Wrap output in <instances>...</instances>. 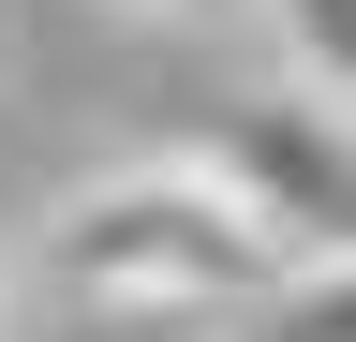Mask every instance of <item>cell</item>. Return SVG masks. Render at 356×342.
<instances>
[{"label":"cell","instance_id":"2","mask_svg":"<svg viewBox=\"0 0 356 342\" xmlns=\"http://www.w3.org/2000/svg\"><path fill=\"white\" fill-rule=\"evenodd\" d=\"M208 164L252 194V224L282 238L297 268H341V253H356V104L341 90H282V104L222 119Z\"/></svg>","mask_w":356,"mask_h":342},{"label":"cell","instance_id":"5","mask_svg":"<svg viewBox=\"0 0 356 342\" xmlns=\"http://www.w3.org/2000/svg\"><path fill=\"white\" fill-rule=\"evenodd\" d=\"M119 15H149V30H222V15H252V0H119Z\"/></svg>","mask_w":356,"mask_h":342},{"label":"cell","instance_id":"4","mask_svg":"<svg viewBox=\"0 0 356 342\" xmlns=\"http://www.w3.org/2000/svg\"><path fill=\"white\" fill-rule=\"evenodd\" d=\"M267 342H356V253H341V268L267 283Z\"/></svg>","mask_w":356,"mask_h":342},{"label":"cell","instance_id":"3","mask_svg":"<svg viewBox=\"0 0 356 342\" xmlns=\"http://www.w3.org/2000/svg\"><path fill=\"white\" fill-rule=\"evenodd\" d=\"M252 15L282 30L297 90H341V104H356V0H252Z\"/></svg>","mask_w":356,"mask_h":342},{"label":"cell","instance_id":"1","mask_svg":"<svg viewBox=\"0 0 356 342\" xmlns=\"http://www.w3.org/2000/svg\"><path fill=\"white\" fill-rule=\"evenodd\" d=\"M44 268L74 297H104V313H222V297L297 283V253L252 224V194L222 179L208 149H163V164H119V179L60 194Z\"/></svg>","mask_w":356,"mask_h":342}]
</instances>
